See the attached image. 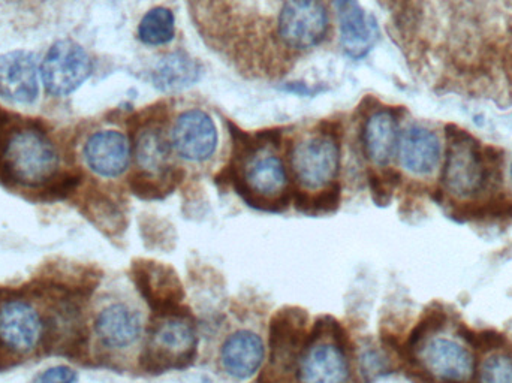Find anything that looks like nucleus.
I'll use <instances>...</instances> for the list:
<instances>
[{
	"label": "nucleus",
	"mask_w": 512,
	"mask_h": 383,
	"mask_svg": "<svg viewBox=\"0 0 512 383\" xmlns=\"http://www.w3.org/2000/svg\"><path fill=\"white\" fill-rule=\"evenodd\" d=\"M197 348V328L188 312L155 315L141 363L152 373L185 369L197 357Z\"/></svg>",
	"instance_id": "nucleus-1"
},
{
	"label": "nucleus",
	"mask_w": 512,
	"mask_h": 383,
	"mask_svg": "<svg viewBox=\"0 0 512 383\" xmlns=\"http://www.w3.org/2000/svg\"><path fill=\"white\" fill-rule=\"evenodd\" d=\"M339 170L340 146L333 132H310L292 147V176L307 192L337 188Z\"/></svg>",
	"instance_id": "nucleus-2"
},
{
	"label": "nucleus",
	"mask_w": 512,
	"mask_h": 383,
	"mask_svg": "<svg viewBox=\"0 0 512 383\" xmlns=\"http://www.w3.org/2000/svg\"><path fill=\"white\" fill-rule=\"evenodd\" d=\"M6 170L15 182L26 186L44 185L59 170V152L50 138L36 129L14 132L3 153Z\"/></svg>",
	"instance_id": "nucleus-3"
},
{
	"label": "nucleus",
	"mask_w": 512,
	"mask_h": 383,
	"mask_svg": "<svg viewBox=\"0 0 512 383\" xmlns=\"http://www.w3.org/2000/svg\"><path fill=\"white\" fill-rule=\"evenodd\" d=\"M328 27L324 0H283L277 12L276 35L288 50H312L327 38Z\"/></svg>",
	"instance_id": "nucleus-4"
},
{
	"label": "nucleus",
	"mask_w": 512,
	"mask_h": 383,
	"mask_svg": "<svg viewBox=\"0 0 512 383\" xmlns=\"http://www.w3.org/2000/svg\"><path fill=\"white\" fill-rule=\"evenodd\" d=\"M445 158V188L460 198H469L483 191L489 179V168L477 141L465 132H450Z\"/></svg>",
	"instance_id": "nucleus-5"
},
{
	"label": "nucleus",
	"mask_w": 512,
	"mask_h": 383,
	"mask_svg": "<svg viewBox=\"0 0 512 383\" xmlns=\"http://www.w3.org/2000/svg\"><path fill=\"white\" fill-rule=\"evenodd\" d=\"M92 71L86 50L71 39H60L41 63V80L51 96H68L89 80Z\"/></svg>",
	"instance_id": "nucleus-6"
},
{
	"label": "nucleus",
	"mask_w": 512,
	"mask_h": 383,
	"mask_svg": "<svg viewBox=\"0 0 512 383\" xmlns=\"http://www.w3.org/2000/svg\"><path fill=\"white\" fill-rule=\"evenodd\" d=\"M240 183L252 204H280L289 192V177L282 159L265 147L249 152L243 164Z\"/></svg>",
	"instance_id": "nucleus-7"
},
{
	"label": "nucleus",
	"mask_w": 512,
	"mask_h": 383,
	"mask_svg": "<svg viewBox=\"0 0 512 383\" xmlns=\"http://www.w3.org/2000/svg\"><path fill=\"white\" fill-rule=\"evenodd\" d=\"M298 383H346L351 375L348 354L340 337L321 336L313 330L298 360Z\"/></svg>",
	"instance_id": "nucleus-8"
},
{
	"label": "nucleus",
	"mask_w": 512,
	"mask_h": 383,
	"mask_svg": "<svg viewBox=\"0 0 512 383\" xmlns=\"http://www.w3.org/2000/svg\"><path fill=\"white\" fill-rule=\"evenodd\" d=\"M135 285L155 315L185 310V291L176 271L156 261H138L134 267Z\"/></svg>",
	"instance_id": "nucleus-9"
},
{
	"label": "nucleus",
	"mask_w": 512,
	"mask_h": 383,
	"mask_svg": "<svg viewBox=\"0 0 512 383\" xmlns=\"http://www.w3.org/2000/svg\"><path fill=\"white\" fill-rule=\"evenodd\" d=\"M174 153L188 162H206L218 149V129L206 111L192 108L180 114L170 131Z\"/></svg>",
	"instance_id": "nucleus-10"
},
{
	"label": "nucleus",
	"mask_w": 512,
	"mask_h": 383,
	"mask_svg": "<svg viewBox=\"0 0 512 383\" xmlns=\"http://www.w3.org/2000/svg\"><path fill=\"white\" fill-rule=\"evenodd\" d=\"M306 315L301 310L285 309L271 319L268 351L270 366L282 372L297 370L307 343Z\"/></svg>",
	"instance_id": "nucleus-11"
},
{
	"label": "nucleus",
	"mask_w": 512,
	"mask_h": 383,
	"mask_svg": "<svg viewBox=\"0 0 512 383\" xmlns=\"http://www.w3.org/2000/svg\"><path fill=\"white\" fill-rule=\"evenodd\" d=\"M170 132H167L164 123H144L135 134L134 153L135 164L140 170L143 180L150 182L152 188H158L153 180L165 179L171 176V156H173Z\"/></svg>",
	"instance_id": "nucleus-12"
},
{
	"label": "nucleus",
	"mask_w": 512,
	"mask_h": 383,
	"mask_svg": "<svg viewBox=\"0 0 512 383\" xmlns=\"http://www.w3.org/2000/svg\"><path fill=\"white\" fill-rule=\"evenodd\" d=\"M44 321L38 310L24 300L0 306V342L18 354H29L41 342Z\"/></svg>",
	"instance_id": "nucleus-13"
},
{
	"label": "nucleus",
	"mask_w": 512,
	"mask_h": 383,
	"mask_svg": "<svg viewBox=\"0 0 512 383\" xmlns=\"http://www.w3.org/2000/svg\"><path fill=\"white\" fill-rule=\"evenodd\" d=\"M41 66L32 51L15 50L0 56V96L17 104H33L39 95Z\"/></svg>",
	"instance_id": "nucleus-14"
},
{
	"label": "nucleus",
	"mask_w": 512,
	"mask_h": 383,
	"mask_svg": "<svg viewBox=\"0 0 512 383\" xmlns=\"http://www.w3.org/2000/svg\"><path fill=\"white\" fill-rule=\"evenodd\" d=\"M132 146L119 131H99L87 140L84 159L87 167L104 179H116L128 170Z\"/></svg>",
	"instance_id": "nucleus-15"
},
{
	"label": "nucleus",
	"mask_w": 512,
	"mask_h": 383,
	"mask_svg": "<svg viewBox=\"0 0 512 383\" xmlns=\"http://www.w3.org/2000/svg\"><path fill=\"white\" fill-rule=\"evenodd\" d=\"M421 361L432 375L442 381L466 382L474 375V357L453 340L435 339L427 343L421 352Z\"/></svg>",
	"instance_id": "nucleus-16"
},
{
	"label": "nucleus",
	"mask_w": 512,
	"mask_h": 383,
	"mask_svg": "<svg viewBox=\"0 0 512 383\" xmlns=\"http://www.w3.org/2000/svg\"><path fill=\"white\" fill-rule=\"evenodd\" d=\"M336 3L343 50L351 59H361L372 50L378 39V24L372 15L361 9L358 0H336Z\"/></svg>",
	"instance_id": "nucleus-17"
},
{
	"label": "nucleus",
	"mask_w": 512,
	"mask_h": 383,
	"mask_svg": "<svg viewBox=\"0 0 512 383\" xmlns=\"http://www.w3.org/2000/svg\"><path fill=\"white\" fill-rule=\"evenodd\" d=\"M95 333L105 348H131L143 334V322L131 307L114 303L96 315Z\"/></svg>",
	"instance_id": "nucleus-18"
},
{
	"label": "nucleus",
	"mask_w": 512,
	"mask_h": 383,
	"mask_svg": "<svg viewBox=\"0 0 512 383\" xmlns=\"http://www.w3.org/2000/svg\"><path fill=\"white\" fill-rule=\"evenodd\" d=\"M264 358V342L254 331H237L222 345V367L237 381L254 378L256 372L261 369Z\"/></svg>",
	"instance_id": "nucleus-19"
},
{
	"label": "nucleus",
	"mask_w": 512,
	"mask_h": 383,
	"mask_svg": "<svg viewBox=\"0 0 512 383\" xmlns=\"http://www.w3.org/2000/svg\"><path fill=\"white\" fill-rule=\"evenodd\" d=\"M397 153L406 171L415 176H427L441 162V141L435 132L414 126L400 134Z\"/></svg>",
	"instance_id": "nucleus-20"
},
{
	"label": "nucleus",
	"mask_w": 512,
	"mask_h": 383,
	"mask_svg": "<svg viewBox=\"0 0 512 383\" xmlns=\"http://www.w3.org/2000/svg\"><path fill=\"white\" fill-rule=\"evenodd\" d=\"M399 141V122L393 111H376L364 123V153L378 167L390 164L399 149Z\"/></svg>",
	"instance_id": "nucleus-21"
},
{
	"label": "nucleus",
	"mask_w": 512,
	"mask_h": 383,
	"mask_svg": "<svg viewBox=\"0 0 512 383\" xmlns=\"http://www.w3.org/2000/svg\"><path fill=\"white\" fill-rule=\"evenodd\" d=\"M203 68L183 51L168 54L156 63L152 80L161 92H180L200 81Z\"/></svg>",
	"instance_id": "nucleus-22"
},
{
	"label": "nucleus",
	"mask_w": 512,
	"mask_h": 383,
	"mask_svg": "<svg viewBox=\"0 0 512 383\" xmlns=\"http://www.w3.org/2000/svg\"><path fill=\"white\" fill-rule=\"evenodd\" d=\"M176 33V18L173 12L168 8L150 9L138 26V38L143 44L150 47H159V45L170 44Z\"/></svg>",
	"instance_id": "nucleus-23"
},
{
	"label": "nucleus",
	"mask_w": 512,
	"mask_h": 383,
	"mask_svg": "<svg viewBox=\"0 0 512 383\" xmlns=\"http://www.w3.org/2000/svg\"><path fill=\"white\" fill-rule=\"evenodd\" d=\"M481 383H512V357L492 355L480 369Z\"/></svg>",
	"instance_id": "nucleus-24"
},
{
	"label": "nucleus",
	"mask_w": 512,
	"mask_h": 383,
	"mask_svg": "<svg viewBox=\"0 0 512 383\" xmlns=\"http://www.w3.org/2000/svg\"><path fill=\"white\" fill-rule=\"evenodd\" d=\"M78 375L71 367L56 366L44 370L35 378V383H75Z\"/></svg>",
	"instance_id": "nucleus-25"
},
{
	"label": "nucleus",
	"mask_w": 512,
	"mask_h": 383,
	"mask_svg": "<svg viewBox=\"0 0 512 383\" xmlns=\"http://www.w3.org/2000/svg\"><path fill=\"white\" fill-rule=\"evenodd\" d=\"M511 176H512V167H511Z\"/></svg>",
	"instance_id": "nucleus-26"
}]
</instances>
